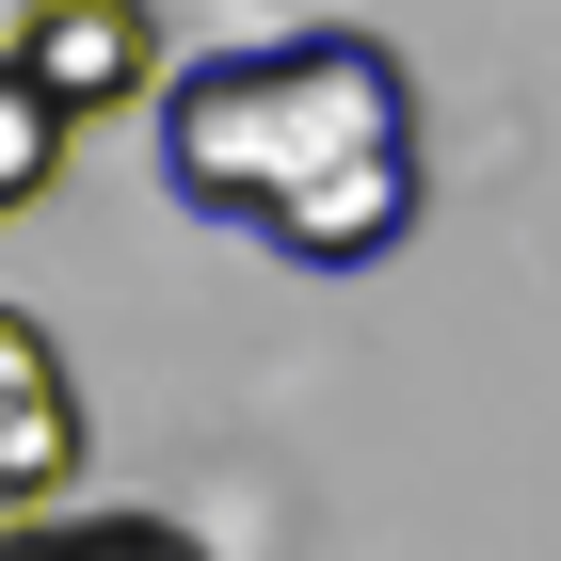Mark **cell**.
<instances>
[{
  "instance_id": "4",
  "label": "cell",
  "mask_w": 561,
  "mask_h": 561,
  "mask_svg": "<svg viewBox=\"0 0 561 561\" xmlns=\"http://www.w3.org/2000/svg\"><path fill=\"white\" fill-rule=\"evenodd\" d=\"M65 145H81V129H65V96H48L33 65L0 48V225H16V209H48V176H65Z\"/></svg>"
},
{
  "instance_id": "1",
  "label": "cell",
  "mask_w": 561,
  "mask_h": 561,
  "mask_svg": "<svg viewBox=\"0 0 561 561\" xmlns=\"http://www.w3.org/2000/svg\"><path fill=\"white\" fill-rule=\"evenodd\" d=\"M145 145H161V193L193 225H225V241H257L289 273H386L433 209L417 65L369 16H289V33L161 65Z\"/></svg>"
},
{
  "instance_id": "3",
  "label": "cell",
  "mask_w": 561,
  "mask_h": 561,
  "mask_svg": "<svg viewBox=\"0 0 561 561\" xmlns=\"http://www.w3.org/2000/svg\"><path fill=\"white\" fill-rule=\"evenodd\" d=\"M0 48L65 96V129H96V113H145V81H161V0H16Z\"/></svg>"
},
{
  "instance_id": "2",
  "label": "cell",
  "mask_w": 561,
  "mask_h": 561,
  "mask_svg": "<svg viewBox=\"0 0 561 561\" xmlns=\"http://www.w3.org/2000/svg\"><path fill=\"white\" fill-rule=\"evenodd\" d=\"M96 417H81V369H65V337H48L33 305L0 289V514H48L65 481H81Z\"/></svg>"
}]
</instances>
